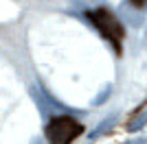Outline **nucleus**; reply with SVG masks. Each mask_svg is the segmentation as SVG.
<instances>
[{
  "label": "nucleus",
  "mask_w": 147,
  "mask_h": 144,
  "mask_svg": "<svg viewBox=\"0 0 147 144\" xmlns=\"http://www.w3.org/2000/svg\"><path fill=\"white\" fill-rule=\"evenodd\" d=\"M129 2H132L134 7H143V5H145V0H129Z\"/></svg>",
  "instance_id": "nucleus-7"
},
{
  "label": "nucleus",
  "mask_w": 147,
  "mask_h": 144,
  "mask_svg": "<svg viewBox=\"0 0 147 144\" xmlns=\"http://www.w3.org/2000/svg\"><path fill=\"white\" fill-rule=\"evenodd\" d=\"M108 96H110V87H105V90H101V92H99V96L94 98V105H101V103H103L105 98H108Z\"/></svg>",
  "instance_id": "nucleus-6"
},
{
  "label": "nucleus",
  "mask_w": 147,
  "mask_h": 144,
  "mask_svg": "<svg viewBox=\"0 0 147 144\" xmlns=\"http://www.w3.org/2000/svg\"><path fill=\"white\" fill-rule=\"evenodd\" d=\"M114 122H117V118H114V116H110V118H108V120H103V122H101V125H99L97 129L92 131V135H101V133L110 131V127L114 125Z\"/></svg>",
  "instance_id": "nucleus-5"
},
{
  "label": "nucleus",
  "mask_w": 147,
  "mask_h": 144,
  "mask_svg": "<svg viewBox=\"0 0 147 144\" xmlns=\"http://www.w3.org/2000/svg\"><path fill=\"white\" fill-rule=\"evenodd\" d=\"M84 133V127L70 116H57L46 127V138L51 144H70Z\"/></svg>",
  "instance_id": "nucleus-2"
},
{
  "label": "nucleus",
  "mask_w": 147,
  "mask_h": 144,
  "mask_svg": "<svg viewBox=\"0 0 147 144\" xmlns=\"http://www.w3.org/2000/svg\"><path fill=\"white\" fill-rule=\"evenodd\" d=\"M145 125H147V109L143 111V114H136L134 118L129 120L127 129H129V131H138V129H143Z\"/></svg>",
  "instance_id": "nucleus-4"
},
{
  "label": "nucleus",
  "mask_w": 147,
  "mask_h": 144,
  "mask_svg": "<svg viewBox=\"0 0 147 144\" xmlns=\"http://www.w3.org/2000/svg\"><path fill=\"white\" fill-rule=\"evenodd\" d=\"M88 18H90V22L99 29L101 35L110 39L112 46H114V50L119 53V50H121L123 33H125L121 20H119L117 15H112L108 9H94V11H88Z\"/></svg>",
  "instance_id": "nucleus-1"
},
{
  "label": "nucleus",
  "mask_w": 147,
  "mask_h": 144,
  "mask_svg": "<svg viewBox=\"0 0 147 144\" xmlns=\"http://www.w3.org/2000/svg\"><path fill=\"white\" fill-rule=\"evenodd\" d=\"M134 144H147V140H138V142H134Z\"/></svg>",
  "instance_id": "nucleus-8"
},
{
  "label": "nucleus",
  "mask_w": 147,
  "mask_h": 144,
  "mask_svg": "<svg viewBox=\"0 0 147 144\" xmlns=\"http://www.w3.org/2000/svg\"><path fill=\"white\" fill-rule=\"evenodd\" d=\"M121 15L127 20L132 26H141L143 18H141V7H134L132 2L129 5H121Z\"/></svg>",
  "instance_id": "nucleus-3"
}]
</instances>
